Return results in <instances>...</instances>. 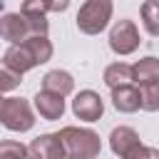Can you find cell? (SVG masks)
<instances>
[{
	"instance_id": "1",
	"label": "cell",
	"mask_w": 159,
	"mask_h": 159,
	"mask_svg": "<svg viewBox=\"0 0 159 159\" xmlns=\"http://www.w3.org/2000/svg\"><path fill=\"white\" fill-rule=\"evenodd\" d=\"M52 52L55 50H52V42L47 40V35H42V37H27L20 45H10L5 50V55H2V62L12 72L25 75V72H30L37 65L50 62L52 60Z\"/></svg>"
},
{
	"instance_id": "2",
	"label": "cell",
	"mask_w": 159,
	"mask_h": 159,
	"mask_svg": "<svg viewBox=\"0 0 159 159\" xmlns=\"http://www.w3.org/2000/svg\"><path fill=\"white\" fill-rule=\"evenodd\" d=\"M67 159H97L102 152L99 134L87 127H62L57 132Z\"/></svg>"
},
{
	"instance_id": "3",
	"label": "cell",
	"mask_w": 159,
	"mask_h": 159,
	"mask_svg": "<svg viewBox=\"0 0 159 159\" xmlns=\"http://www.w3.org/2000/svg\"><path fill=\"white\" fill-rule=\"evenodd\" d=\"M0 124L10 132H30L35 127V114L27 99L22 97H2L0 94Z\"/></svg>"
},
{
	"instance_id": "4",
	"label": "cell",
	"mask_w": 159,
	"mask_h": 159,
	"mask_svg": "<svg viewBox=\"0 0 159 159\" xmlns=\"http://www.w3.org/2000/svg\"><path fill=\"white\" fill-rule=\"evenodd\" d=\"M112 10H114L112 0H87V2H82L80 10H77V17H75L77 30L84 32V35H99L109 25Z\"/></svg>"
},
{
	"instance_id": "5",
	"label": "cell",
	"mask_w": 159,
	"mask_h": 159,
	"mask_svg": "<svg viewBox=\"0 0 159 159\" xmlns=\"http://www.w3.org/2000/svg\"><path fill=\"white\" fill-rule=\"evenodd\" d=\"M142 37L134 25V20H117V25L109 30V50L114 55H132L139 47Z\"/></svg>"
},
{
	"instance_id": "6",
	"label": "cell",
	"mask_w": 159,
	"mask_h": 159,
	"mask_svg": "<svg viewBox=\"0 0 159 159\" xmlns=\"http://www.w3.org/2000/svg\"><path fill=\"white\" fill-rule=\"evenodd\" d=\"M72 114L82 122H97L104 114V102L94 89H82L72 99Z\"/></svg>"
},
{
	"instance_id": "7",
	"label": "cell",
	"mask_w": 159,
	"mask_h": 159,
	"mask_svg": "<svg viewBox=\"0 0 159 159\" xmlns=\"http://www.w3.org/2000/svg\"><path fill=\"white\" fill-rule=\"evenodd\" d=\"M27 157L30 159H67L57 132L55 134H40V137H35L30 142V147H27Z\"/></svg>"
},
{
	"instance_id": "8",
	"label": "cell",
	"mask_w": 159,
	"mask_h": 159,
	"mask_svg": "<svg viewBox=\"0 0 159 159\" xmlns=\"http://www.w3.org/2000/svg\"><path fill=\"white\" fill-rule=\"evenodd\" d=\"M0 37L10 45H20L25 42L30 35V27H27V20L20 15V12H5L0 17Z\"/></svg>"
},
{
	"instance_id": "9",
	"label": "cell",
	"mask_w": 159,
	"mask_h": 159,
	"mask_svg": "<svg viewBox=\"0 0 159 159\" xmlns=\"http://www.w3.org/2000/svg\"><path fill=\"white\" fill-rule=\"evenodd\" d=\"M32 107L37 109V114H40L42 119L55 122V119H60V117L65 114V97L40 89V92L32 97Z\"/></svg>"
},
{
	"instance_id": "10",
	"label": "cell",
	"mask_w": 159,
	"mask_h": 159,
	"mask_svg": "<svg viewBox=\"0 0 159 159\" xmlns=\"http://www.w3.org/2000/svg\"><path fill=\"white\" fill-rule=\"evenodd\" d=\"M42 89L52 92V94H60V97H67L75 89V77L67 70H50L42 77Z\"/></svg>"
},
{
	"instance_id": "11",
	"label": "cell",
	"mask_w": 159,
	"mask_h": 159,
	"mask_svg": "<svg viewBox=\"0 0 159 159\" xmlns=\"http://www.w3.org/2000/svg\"><path fill=\"white\" fill-rule=\"evenodd\" d=\"M137 144H142L139 142V134L132 129V127H114L112 129V134H109V149L119 157V159H124V154L129 152V149H134Z\"/></svg>"
},
{
	"instance_id": "12",
	"label": "cell",
	"mask_w": 159,
	"mask_h": 159,
	"mask_svg": "<svg viewBox=\"0 0 159 159\" xmlns=\"http://www.w3.org/2000/svg\"><path fill=\"white\" fill-rule=\"evenodd\" d=\"M112 104L117 112L122 114H132L139 109V89L134 84H124V87H117L112 89Z\"/></svg>"
},
{
	"instance_id": "13",
	"label": "cell",
	"mask_w": 159,
	"mask_h": 159,
	"mask_svg": "<svg viewBox=\"0 0 159 159\" xmlns=\"http://www.w3.org/2000/svg\"><path fill=\"white\" fill-rule=\"evenodd\" d=\"M132 75H134V82H137L139 87L159 82V60L152 57V55L137 60V62L132 65Z\"/></svg>"
},
{
	"instance_id": "14",
	"label": "cell",
	"mask_w": 159,
	"mask_h": 159,
	"mask_svg": "<svg viewBox=\"0 0 159 159\" xmlns=\"http://www.w3.org/2000/svg\"><path fill=\"white\" fill-rule=\"evenodd\" d=\"M104 84L109 89H117V87H124V84H132L134 82V75H132V65L127 62H112L104 67V75H102Z\"/></svg>"
},
{
	"instance_id": "15",
	"label": "cell",
	"mask_w": 159,
	"mask_h": 159,
	"mask_svg": "<svg viewBox=\"0 0 159 159\" xmlns=\"http://www.w3.org/2000/svg\"><path fill=\"white\" fill-rule=\"evenodd\" d=\"M142 25L152 37H159V2L149 0L142 5Z\"/></svg>"
},
{
	"instance_id": "16",
	"label": "cell",
	"mask_w": 159,
	"mask_h": 159,
	"mask_svg": "<svg viewBox=\"0 0 159 159\" xmlns=\"http://www.w3.org/2000/svg\"><path fill=\"white\" fill-rule=\"evenodd\" d=\"M139 109H144V112H159V82L139 87Z\"/></svg>"
},
{
	"instance_id": "17",
	"label": "cell",
	"mask_w": 159,
	"mask_h": 159,
	"mask_svg": "<svg viewBox=\"0 0 159 159\" xmlns=\"http://www.w3.org/2000/svg\"><path fill=\"white\" fill-rule=\"evenodd\" d=\"M20 82H22V75L12 72V70H10V67L0 60V94L17 89V87H20Z\"/></svg>"
},
{
	"instance_id": "18",
	"label": "cell",
	"mask_w": 159,
	"mask_h": 159,
	"mask_svg": "<svg viewBox=\"0 0 159 159\" xmlns=\"http://www.w3.org/2000/svg\"><path fill=\"white\" fill-rule=\"evenodd\" d=\"M0 159H30L27 147L15 139H2L0 142Z\"/></svg>"
},
{
	"instance_id": "19",
	"label": "cell",
	"mask_w": 159,
	"mask_h": 159,
	"mask_svg": "<svg viewBox=\"0 0 159 159\" xmlns=\"http://www.w3.org/2000/svg\"><path fill=\"white\" fill-rule=\"evenodd\" d=\"M124 159H159V149L147 147V144H137L134 149H129L124 154Z\"/></svg>"
}]
</instances>
